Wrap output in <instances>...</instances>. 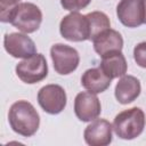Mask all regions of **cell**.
<instances>
[{"mask_svg":"<svg viewBox=\"0 0 146 146\" xmlns=\"http://www.w3.org/2000/svg\"><path fill=\"white\" fill-rule=\"evenodd\" d=\"M8 121L11 129L23 137L33 136L40 125V116L36 110L26 100H18L10 106Z\"/></svg>","mask_w":146,"mask_h":146,"instance_id":"obj_1","label":"cell"},{"mask_svg":"<svg viewBox=\"0 0 146 146\" xmlns=\"http://www.w3.org/2000/svg\"><path fill=\"white\" fill-rule=\"evenodd\" d=\"M0 19L3 23H10L24 33H33L41 25L42 13L32 2H19L8 13L0 15Z\"/></svg>","mask_w":146,"mask_h":146,"instance_id":"obj_2","label":"cell"},{"mask_svg":"<svg viewBox=\"0 0 146 146\" xmlns=\"http://www.w3.org/2000/svg\"><path fill=\"white\" fill-rule=\"evenodd\" d=\"M145 114L139 107H131L120 112L113 121V130L117 137L131 140L138 137L145 128Z\"/></svg>","mask_w":146,"mask_h":146,"instance_id":"obj_3","label":"cell"},{"mask_svg":"<svg viewBox=\"0 0 146 146\" xmlns=\"http://www.w3.org/2000/svg\"><path fill=\"white\" fill-rule=\"evenodd\" d=\"M17 76L25 83L33 84L42 81L48 75V65L42 54H34L16 65Z\"/></svg>","mask_w":146,"mask_h":146,"instance_id":"obj_4","label":"cell"},{"mask_svg":"<svg viewBox=\"0 0 146 146\" xmlns=\"http://www.w3.org/2000/svg\"><path fill=\"white\" fill-rule=\"evenodd\" d=\"M59 32L62 36L68 41L81 42L89 40V26L87 16L81 15L78 11H72L60 21Z\"/></svg>","mask_w":146,"mask_h":146,"instance_id":"obj_5","label":"cell"},{"mask_svg":"<svg viewBox=\"0 0 146 146\" xmlns=\"http://www.w3.org/2000/svg\"><path fill=\"white\" fill-rule=\"evenodd\" d=\"M50 56L55 71L62 75H66L75 71L80 63V56L76 49L63 43L54 44L50 48Z\"/></svg>","mask_w":146,"mask_h":146,"instance_id":"obj_6","label":"cell"},{"mask_svg":"<svg viewBox=\"0 0 146 146\" xmlns=\"http://www.w3.org/2000/svg\"><path fill=\"white\" fill-rule=\"evenodd\" d=\"M66 92L59 84H47L38 92V103L48 114H58L66 106Z\"/></svg>","mask_w":146,"mask_h":146,"instance_id":"obj_7","label":"cell"},{"mask_svg":"<svg viewBox=\"0 0 146 146\" xmlns=\"http://www.w3.org/2000/svg\"><path fill=\"white\" fill-rule=\"evenodd\" d=\"M102 105L96 94L83 91L76 95L74 99V113L82 122H91L99 116Z\"/></svg>","mask_w":146,"mask_h":146,"instance_id":"obj_8","label":"cell"},{"mask_svg":"<svg viewBox=\"0 0 146 146\" xmlns=\"http://www.w3.org/2000/svg\"><path fill=\"white\" fill-rule=\"evenodd\" d=\"M3 46L6 51L15 58H29L36 54L35 43L24 33H9L3 38Z\"/></svg>","mask_w":146,"mask_h":146,"instance_id":"obj_9","label":"cell"},{"mask_svg":"<svg viewBox=\"0 0 146 146\" xmlns=\"http://www.w3.org/2000/svg\"><path fill=\"white\" fill-rule=\"evenodd\" d=\"M119 21L128 27L144 24V0H121L116 7Z\"/></svg>","mask_w":146,"mask_h":146,"instance_id":"obj_10","label":"cell"},{"mask_svg":"<svg viewBox=\"0 0 146 146\" xmlns=\"http://www.w3.org/2000/svg\"><path fill=\"white\" fill-rule=\"evenodd\" d=\"M113 125L104 119H95L83 132L84 140L90 146H106L112 141Z\"/></svg>","mask_w":146,"mask_h":146,"instance_id":"obj_11","label":"cell"},{"mask_svg":"<svg viewBox=\"0 0 146 146\" xmlns=\"http://www.w3.org/2000/svg\"><path fill=\"white\" fill-rule=\"evenodd\" d=\"M92 42L95 51L100 57L121 51L123 48V39L121 34L112 29H107L106 31L102 32L92 40Z\"/></svg>","mask_w":146,"mask_h":146,"instance_id":"obj_12","label":"cell"},{"mask_svg":"<svg viewBox=\"0 0 146 146\" xmlns=\"http://www.w3.org/2000/svg\"><path fill=\"white\" fill-rule=\"evenodd\" d=\"M141 87L137 78L132 75H123L115 86V98L120 104L132 103L140 95Z\"/></svg>","mask_w":146,"mask_h":146,"instance_id":"obj_13","label":"cell"},{"mask_svg":"<svg viewBox=\"0 0 146 146\" xmlns=\"http://www.w3.org/2000/svg\"><path fill=\"white\" fill-rule=\"evenodd\" d=\"M112 79H110L100 67H94L87 70L81 76V84L90 92L99 94L105 91L111 86Z\"/></svg>","mask_w":146,"mask_h":146,"instance_id":"obj_14","label":"cell"},{"mask_svg":"<svg viewBox=\"0 0 146 146\" xmlns=\"http://www.w3.org/2000/svg\"><path fill=\"white\" fill-rule=\"evenodd\" d=\"M99 67L110 79H115L125 75L128 64L123 54L121 51H117L102 57Z\"/></svg>","mask_w":146,"mask_h":146,"instance_id":"obj_15","label":"cell"},{"mask_svg":"<svg viewBox=\"0 0 146 146\" xmlns=\"http://www.w3.org/2000/svg\"><path fill=\"white\" fill-rule=\"evenodd\" d=\"M86 16L89 26V40H94L102 32L111 27L110 18L103 11H91Z\"/></svg>","mask_w":146,"mask_h":146,"instance_id":"obj_16","label":"cell"},{"mask_svg":"<svg viewBox=\"0 0 146 146\" xmlns=\"http://www.w3.org/2000/svg\"><path fill=\"white\" fill-rule=\"evenodd\" d=\"M91 0H60V5L64 9L70 11H79L86 8Z\"/></svg>","mask_w":146,"mask_h":146,"instance_id":"obj_17","label":"cell"},{"mask_svg":"<svg viewBox=\"0 0 146 146\" xmlns=\"http://www.w3.org/2000/svg\"><path fill=\"white\" fill-rule=\"evenodd\" d=\"M135 62L140 66L146 68V41L138 43L133 49Z\"/></svg>","mask_w":146,"mask_h":146,"instance_id":"obj_18","label":"cell"},{"mask_svg":"<svg viewBox=\"0 0 146 146\" xmlns=\"http://www.w3.org/2000/svg\"><path fill=\"white\" fill-rule=\"evenodd\" d=\"M21 0H0V15L8 13L11 8H14Z\"/></svg>","mask_w":146,"mask_h":146,"instance_id":"obj_19","label":"cell"},{"mask_svg":"<svg viewBox=\"0 0 146 146\" xmlns=\"http://www.w3.org/2000/svg\"><path fill=\"white\" fill-rule=\"evenodd\" d=\"M144 24H146V0H144Z\"/></svg>","mask_w":146,"mask_h":146,"instance_id":"obj_20","label":"cell"}]
</instances>
